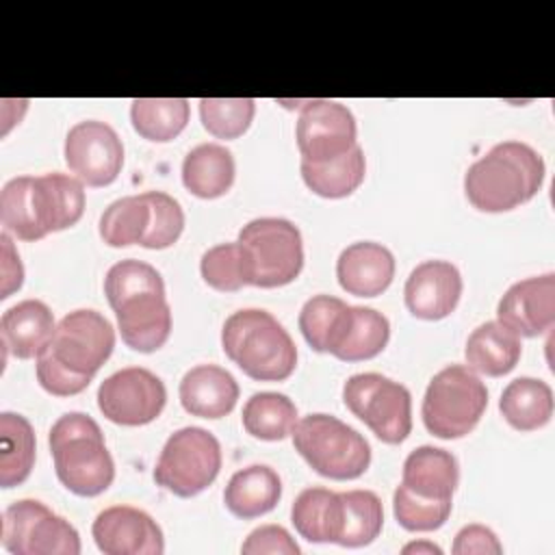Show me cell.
<instances>
[{"instance_id":"1","label":"cell","mask_w":555,"mask_h":555,"mask_svg":"<svg viewBox=\"0 0 555 555\" xmlns=\"http://www.w3.org/2000/svg\"><path fill=\"white\" fill-rule=\"evenodd\" d=\"M85 184L69 173L11 178L0 191V221L20 241H39L80 221Z\"/></svg>"},{"instance_id":"2","label":"cell","mask_w":555,"mask_h":555,"mask_svg":"<svg viewBox=\"0 0 555 555\" xmlns=\"http://www.w3.org/2000/svg\"><path fill=\"white\" fill-rule=\"evenodd\" d=\"M544 158L522 141L492 145L464 173L466 199L481 212H507L538 195Z\"/></svg>"},{"instance_id":"3","label":"cell","mask_w":555,"mask_h":555,"mask_svg":"<svg viewBox=\"0 0 555 555\" xmlns=\"http://www.w3.org/2000/svg\"><path fill=\"white\" fill-rule=\"evenodd\" d=\"M223 353L256 382H284L297 366V347L284 325L267 310L243 308L221 327Z\"/></svg>"},{"instance_id":"4","label":"cell","mask_w":555,"mask_h":555,"mask_svg":"<svg viewBox=\"0 0 555 555\" xmlns=\"http://www.w3.org/2000/svg\"><path fill=\"white\" fill-rule=\"evenodd\" d=\"M48 444L59 481L78 496H98L115 479V462L100 425L85 412H67L54 421Z\"/></svg>"},{"instance_id":"5","label":"cell","mask_w":555,"mask_h":555,"mask_svg":"<svg viewBox=\"0 0 555 555\" xmlns=\"http://www.w3.org/2000/svg\"><path fill=\"white\" fill-rule=\"evenodd\" d=\"M293 447L321 477L334 481L358 479L369 470L371 444L366 438L332 414H308L293 429Z\"/></svg>"},{"instance_id":"6","label":"cell","mask_w":555,"mask_h":555,"mask_svg":"<svg viewBox=\"0 0 555 555\" xmlns=\"http://www.w3.org/2000/svg\"><path fill=\"white\" fill-rule=\"evenodd\" d=\"M488 408V388L464 364L440 369L427 384L421 416L425 429L440 440L468 436Z\"/></svg>"},{"instance_id":"7","label":"cell","mask_w":555,"mask_h":555,"mask_svg":"<svg viewBox=\"0 0 555 555\" xmlns=\"http://www.w3.org/2000/svg\"><path fill=\"white\" fill-rule=\"evenodd\" d=\"M249 260L251 286H286L304 269L299 228L284 217H258L238 230L236 238Z\"/></svg>"},{"instance_id":"8","label":"cell","mask_w":555,"mask_h":555,"mask_svg":"<svg viewBox=\"0 0 555 555\" xmlns=\"http://www.w3.org/2000/svg\"><path fill=\"white\" fill-rule=\"evenodd\" d=\"M221 462V444L215 434L204 427H182L163 444L154 481L180 499H191L217 479Z\"/></svg>"},{"instance_id":"9","label":"cell","mask_w":555,"mask_h":555,"mask_svg":"<svg viewBox=\"0 0 555 555\" xmlns=\"http://www.w3.org/2000/svg\"><path fill=\"white\" fill-rule=\"evenodd\" d=\"M343 401L386 444H401L412 431L410 390L382 373L351 375L343 386Z\"/></svg>"},{"instance_id":"10","label":"cell","mask_w":555,"mask_h":555,"mask_svg":"<svg viewBox=\"0 0 555 555\" xmlns=\"http://www.w3.org/2000/svg\"><path fill=\"white\" fill-rule=\"evenodd\" d=\"M0 544L13 555H78L82 548L74 525L35 499L4 509Z\"/></svg>"},{"instance_id":"11","label":"cell","mask_w":555,"mask_h":555,"mask_svg":"<svg viewBox=\"0 0 555 555\" xmlns=\"http://www.w3.org/2000/svg\"><path fill=\"white\" fill-rule=\"evenodd\" d=\"M115 349V330L98 310L78 308L65 314L46 347L63 366L93 377Z\"/></svg>"},{"instance_id":"12","label":"cell","mask_w":555,"mask_h":555,"mask_svg":"<svg viewBox=\"0 0 555 555\" xmlns=\"http://www.w3.org/2000/svg\"><path fill=\"white\" fill-rule=\"evenodd\" d=\"M167 403V388L143 366H126L108 375L98 388V408L115 425L139 427L156 421Z\"/></svg>"},{"instance_id":"13","label":"cell","mask_w":555,"mask_h":555,"mask_svg":"<svg viewBox=\"0 0 555 555\" xmlns=\"http://www.w3.org/2000/svg\"><path fill=\"white\" fill-rule=\"evenodd\" d=\"M65 165L85 186H108L124 167V143L113 126L85 119L69 128L63 147Z\"/></svg>"},{"instance_id":"14","label":"cell","mask_w":555,"mask_h":555,"mask_svg":"<svg viewBox=\"0 0 555 555\" xmlns=\"http://www.w3.org/2000/svg\"><path fill=\"white\" fill-rule=\"evenodd\" d=\"M301 163H327L347 154L358 139L353 113L336 100H308L297 117Z\"/></svg>"},{"instance_id":"15","label":"cell","mask_w":555,"mask_h":555,"mask_svg":"<svg viewBox=\"0 0 555 555\" xmlns=\"http://www.w3.org/2000/svg\"><path fill=\"white\" fill-rule=\"evenodd\" d=\"M91 535L104 555H160L165 538L158 522L132 505H111L102 509Z\"/></svg>"},{"instance_id":"16","label":"cell","mask_w":555,"mask_h":555,"mask_svg":"<svg viewBox=\"0 0 555 555\" xmlns=\"http://www.w3.org/2000/svg\"><path fill=\"white\" fill-rule=\"evenodd\" d=\"M496 321L525 338L548 332L555 323V273L514 282L496 304Z\"/></svg>"},{"instance_id":"17","label":"cell","mask_w":555,"mask_h":555,"mask_svg":"<svg viewBox=\"0 0 555 555\" xmlns=\"http://www.w3.org/2000/svg\"><path fill=\"white\" fill-rule=\"evenodd\" d=\"M462 275L449 260H423L416 264L403 286L405 308L423 321L449 317L462 297Z\"/></svg>"},{"instance_id":"18","label":"cell","mask_w":555,"mask_h":555,"mask_svg":"<svg viewBox=\"0 0 555 555\" xmlns=\"http://www.w3.org/2000/svg\"><path fill=\"white\" fill-rule=\"evenodd\" d=\"M121 340L139 353L158 351L171 334V306L165 291L130 295L113 306Z\"/></svg>"},{"instance_id":"19","label":"cell","mask_w":555,"mask_h":555,"mask_svg":"<svg viewBox=\"0 0 555 555\" xmlns=\"http://www.w3.org/2000/svg\"><path fill=\"white\" fill-rule=\"evenodd\" d=\"M336 278L349 295L377 297L395 278V256L386 245L375 241L351 243L336 260Z\"/></svg>"},{"instance_id":"20","label":"cell","mask_w":555,"mask_h":555,"mask_svg":"<svg viewBox=\"0 0 555 555\" xmlns=\"http://www.w3.org/2000/svg\"><path fill=\"white\" fill-rule=\"evenodd\" d=\"M178 397L191 416L223 418L236 405L238 384L223 366L197 364L182 375Z\"/></svg>"},{"instance_id":"21","label":"cell","mask_w":555,"mask_h":555,"mask_svg":"<svg viewBox=\"0 0 555 555\" xmlns=\"http://www.w3.org/2000/svg\"><path fill=\"white\" fill-rule=\"evenodd\" d=\"M56 330L54 314L39 299H24L4 310L0 319V336L7 353L30 360L37 358L50 343Z\"/></svg>"},{"instance_id":"22","label":"cell","mask_w":555,"mask_h":555,"mask_svg":"<svg viewBox=\"0 0 555 555\" xmlns=\"http://www.w3.org/2000/svg\"><path fill=\"white\" fill-rule=\"evenodd\" d=\"M401 483L425 499L453 501V492L460 483V466L451 451L423 444L403 462Z\"/></svg>"},{"instance_id":"23","label":"cell","mask_w":555,"mask_h":555,"mask_svg":"<svg viewBox=\"0 0 555 555\" xmlns=\"http://www.w3.org/2000/svg\"><path fill=\"white\" fill-rule=\"evenodd\" d=\"M282 499V479L267 464H251L236 470L225 490V507L243 520H251L269 514Z\"/></svg>"},{"instance_id":"24","label":"cell","mask_w":555,"mask_h":555,"mask_svg":"<svg viewBox=\"0 0 555 555\" xmlns=\"http://www.w3.org/2000/svg\"><path fill=\"white\" fill-rule=\"evenodd\" d=\"M520 353V336L499 321L477 325L464 347L468 369L486 377L507 375L518 364Z\"/></svg>"},{"instance_id":"25","label":"cell","mask_w":555,"mask_h":555,"mask_svg":"<svg viewBox=\"0 0 555 555\" xmlns=\"http://www.w3.org/2000/svg\"><path fill=\"white\" fill-rule=\"evenodd\" d=\"M234 156L219 143H199L182 160V184L202 199L225 195L234 184Z\"/></svg>"},{"instance_id":"26","label":"cell","mask_w":555,"mask_h":555,"mask_svg":"<svg viewBox=\"0 0 555 555\" xmlns=\"http://www.w3.org/2000/svg\"><path fill=\"white\" fill-rule=\"evenodd\" d=\"M295 531L308 542H338L343 531V499L340 492L310 486L301 490L291 507Z\"/></svg>"},{"instance_id":"27","label":"cell","mask_w":555,"mask_h":555,"mask_svg":"<svg viewBox=\"0 0 555 555\" xmlns=\"http://www.w3.org/2000/svg\"><path fill=\"white\" fill-rule=\"evenodd\" d=\"M553 405L551 386L538 377L512 379L499 399L503 418L518 431H535L544 427L553 416Z\"/></svg>"},{"instance_id":"28","label":"cell","mask_w":555,"mask_h":555,"mask_svg":"<svg viewBox=\"0 0 555 555\" xmlns=\"http://www.w3.org/2000/svg\"><path fill=\"white\" fill-rule=\"evenodd\" d=\"M37 440L30 421L15 412L0 414V486L24 483L35 466Z\"/></svg>"},{"instance_id":"29","label":"cell","mask_w":555,"mask_h":555,"mask_svg":"<svg viewBox=\"0 0 555 555\" xmlns=\"http://www.w3.org/2000/svg\"><path fill=\"white\" fill-rule=\"evenodd\" d=\"M351 306L334 295H312L299 310V330L306 343L319 353H332L340 343L347 323H349Z\"/></svg>"},{"instance_id":"30","label":"cell","mask_w":555,"mask_h":555,"mask_svg":"<svg viewBox=\"0 0 555 555\" xmlns=\"http://www.w3.org/2000/svg\"><path fill=\"white\" fill-rule=\"evenodd\" d=\"M301 178L306 186L325 199H340L351 195L366 173V158L360 145H353L340 158L327 163H301Z\"/></svg>"},{"instance_id":"31","label":"cell","mask_w":555,"mask_h":555,"mask_svg":"<svg viewBox=\"0 0 555 555\" xmlns=\"http://www.w3.org/2000/svg\"><path fill=\"white\" fill-rule=\"evenodd\" d=\"M191 104L186 98H137L130 104V121L139 137L167 143L189 124Z\"/></svg>"},{"instance_id":"32","label":"cell","mask_w":555,"mask_h":555,"mask_svg":"<svg viewBox=\"0 0 555 555\" xmlns=\"http://www.w3.org/2000/svg\"><path fill=\"white\" fill-rule=\"evenodd\" d=\"M390 340V323L375 308L351 306L347 330L332 356L343 362H362L379 356Z\"/></svg>"},{"instance_id":"33","label":"cell","mask_w":555,"mask_h":555,"mask_svg":"<svg viewBox=\"0 0 555 555\" xmlns=\"http://www.w3.org/2000/svg\"><path fill=\"white\" fill-rule=\"evenodd\" d=\"M243 427L249 436L267 442L284 440L297 425V408L282 392H254L241 412Z\"/></svg>"},{"instance_id":"34","label":"cell","mask_w":555,"mask_h":555,"mask_svg":"<svg viewBox=\"0 0 555 555\" xmlns=\"http://www.w3.org/2000/svg\"><path fill=\"white\" fill-rule=\"evenodd\" d=\"M152 210L145 193L111 202L100 217V236L111 247L139 245L150 228Z\"/></svg>"},{"instance_id":"35","label":"cell","mask_w":555,"mask_h":555,"mask_svg":"<svg viewBox=\"0 0 555 555\" xmlns=\"http://www.w3.org/2000/svg\"><path fill=\"white\" fill-rule=\"evenodd\" d=\"M343 499V531L336 544L358 548L371 544L384 527V507L371 490H347Z\"/></svg>"},{"instance_id":"36","label":"cell","mask_w":555,"mask_h":555,"mask_svg":"<svg viewBox=\"0 0 555 555\" xmlns=\"http://www.w3.org/2000/svg\"><path fill=\"white\" fill-rule=\"evenodd\" d=\"M202 280L219 293H236L251 284L249 260L238 241L219 243L202 254L199 260Z\"/></svg>"},{"instance_id":"37","label":"cell","mask_w":555,"mask_h":555,"mask_svg":"<svg viewBox=\"0 0 555 555\" xmlns=\"http://www.w3.org/2000/svg\"><path fill=\"white\" fill-rule=\"evenodd\" d=\"M256 115V100L251 98H202V126L217 139H238L247 132Z\"/></svg>"},{"instance_id":"38","label":"cell","mask_w":555,"mask_h":555,"mask_svg":"<svg viewBox=\"0 0 555 555\" xmlns=\"http://www.w3.org/2000/svg\"><path fill=\"white\" fill-rule=\"evenodd\" d=\"M453 501H434L410 492L403 483L395 488L392 514L405 531H436L451 516Z\"/></svg>"},{"instance_id":"39","label":"cell","mask_w":555,"mask_h":555,"mask_svg":"<svg viewBox=\"0 0 555 555\" xmlns=\"http://www.w3.org/2000/svg\"><path fill=\"white\" fill-rule=\"evenodd\" d=\"M145 291H165V282L160 273L143 260L126 258L115 262L104 278V295L108 299V306L113 308L121 299L145 293Z\"/></svg>"},{"instance_id":"40","label":"cell","mask_w":555,"mask_h":555,"mask_svg":"<svg viewBox=\"0 0 555 555\" xmlns=\"http://www.w3.org/2000/svg\"><path fill=\"white\" fill-rule=\"evenodd\" d=\"M145 197L150 202L152 221L139 245L145 249H167L184 230V210L178 199L165 191H145Z\"/></svg>"},{"instance_id":"41","label":"cell","mask_w":555,"mask_h":555,"mask_svg":"<svg viewBox=\"0 0 555 555\" xmlns=\"http://www.w3.org/2000/svg\"><path fill=\"white\" fill-rule=\"evenodd\" d=\"M35 371H37V382L39 386L54 395V397H74L80 395L82 390H87V386L91 384L93 377L87 375H78L74 371H69L67 366H63L50 351H41L35 358Z\"/></svg>"},{"instance_id":"42","label":"cell","mask_w":555,"mask_h":555,"mask_svg":"<svg viewBox=\"0 0 555 555\" xmlns=\"http://www.w3.org/2000/svg\"><path fill=\"white\" fill-rule=\"evenodd\" d=\"M299 544L293 535L280 525H262L249 531L245 542L241 544V553L245 555H299Z\"/></svg>"},{"instance_id":"43","label":"cell","mask_w":555,"mask_h":555,"mask_svg":"<svg viewBox=\"0 0 555 555\" xmlns=\"http://www.w3.org/2000/svg\"><path fill=\"white\" fill-rule=\"evenodd\" d=\"M451 551L455 555H470V553H479V555H501L503 553V544L499 542L496 533L486 527V525H466L455 533L453 546Z\"/></svg>"},{"instance_id":"44","label":"cell","mask_w":555,"mask_h":555,"mask_svg":"<svg viewBox=\"0 0 555 555\" xmlns=\"http://www.w3.org/2000/svg\"><path fill=\"white\" fill-rule=\"evenodd\" d=\"M0 243H2V291H0V299H7L13 291H20L22 282H24V267L20 262V256L9 238V232L0 234Z\"/></svg>"},{"instance_id":"45","label":"cell","mask_w":555,"mask_h":555,"mask_svg":"<svg viewBox=\"0 0 555 555\" xmlns=\"http://www.w3.org/2000/svg\"><path fill=\"white\" fill-rule=\"evenodd\" d=\"M401 553H427V555H440L442 553V548L438 546V544H434V542H427V540H421V542H410V544H405L403 548H401Z\"/></svg>"}]
</instances>
